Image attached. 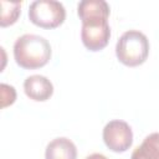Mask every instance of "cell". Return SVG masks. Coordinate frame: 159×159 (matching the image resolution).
<instances>
[{"label": "cell", "instance_id": "6da1fadb", "mask_svg": "<svg viewBox=\"0 0 159 159\" xmlns=\"http://www.w3.org/2000/svg\"><path fill=\"white\" fill-rule=\"evenodd\" d=\"M50 42L39 35L25 34L14 43V58L25 70H37L43 67L51 58Z\"/></svg>", "mask_w": 159, "mask_h": 159}, {"label": "cell", "instance_id": "7a4b0ae2", "mask_svg": "<svg viewBox=\"0 0 159 159\" xmlns=\"http://www.w3.org/2000/svg\"><path fill=\"white\" fill-rule=\"evenodd\" d=\"M116 55L119 62L128 67L139 66L148 58L149 41L147 36L138 30L125 31L117 41Z\"/></svg>", "mask_w": 159, "mask_h": 159}, {"label": "cell", "instance_id": "3957f363", "mask_svg": "<svg viewBox=\"0 0 159 159\" xmlns=\"http://www.w3.org/2000/svg\"><path fill=\"white\" fill-rule=\"evenodd\" d=\"M66 10L60 1L36 0L30 4V21L42 29H56L65 21Z\"/></svg>", "mask_w": 159, "mask_h": 159}, {"label": "cell", "instance_id": "277c9868", "mask_svg": "<svg viewBox=\"0 0 159 159\" xmlns=\"http://www.w3.org/2000/svg\"><path fill=\"white\" fill-rule=\"evenodd\" d=\"M103 142L108 149L116 153L128 150L133 143V133L129 124L124 120L114 119L103 128Z\"/></svg>", "mask_w": 159, "mask_h": 159}, {"label": "cell", "instance_id": "5b68a950", "mask_svg": "<svg viewBox=\"0 0 159 159\" xmlns=\"http://www.w3.org/2000/svg\"><path fill=\"white\" fill-rule=\"evenodd\" d=\"M111 37V27L108 20H89L82 22L81 39L84 47L89 51L103 50Z\"/></svg>", "mask_w": 159, "mask_h": 159}, {"label": "cell", "instance_id": "8992f818", "mask_svg": "<svg viewBox=\"0 0 159 159\" xmlns=\"http://www.w3.org/2000/svg\"><path fill=\"white\" fill-rule=\"evenodd\" d=\"M24 91L30 99L36 102H45L51 98L53 93V86L47 77L41 75H32L25 80Z\"/></svg>", "mask_w": 159, "mask_h": 159}, {"label": "cell", "instance_id": "52a82bcc", "mask_svg": "<svg viewBox=\"0 0 159 159\" xmlns=\"http://www.w3.org/2000/svg\"><path fill=\"white\" fill-rule=\"evenodd\" d=\"M82 22L89 20H108L109 5L103 0H82L77 6Z\"/></svg>", "mask_w": 159, "mask_h": 159}, {"label": "cell", "instance_id": "ba28073f", "mask_svg": "<svg viewBox=\"0 0 159 159\" xmlns=\"http://www.w3.org/2000/svg\"><path fill=\"white\" fill-rule=\"evenodd\" d=\"M45 159H77V148L68 138H55L46 147Z\"/></svg>", "mask_w": 159, "mask_h": 159}, {"label": "cell", "instance_id": "9c48e42d", "mask_svg": "<svg viewBox=\"0 0 159 159\" xmlns=\"http://www.w3.org/2000/svg\"><path fill=\"white\" fill-rule=\"evenodd\" d=\"M130 159H159V133H152L134 149Z\"/></svg>", "mask_w": 159, "mask_h": 159}, {"label": "cell", "instance_id": "30bf717a", "mask_svg": "<svg viewBox=\"0 0 159 159\" xmlns=\"http://www.w3.org/2000/svg\"><path fill=\"white\" fill-rule=\"evenodd\" d=\"M0 5H1V19H0L1 27H6L9 25L15 24L20 15V11H21L20 10L21 2H19V1L10 2V1L1 0Z\"/></svg>", "mask_w": 159, "mask_h": 159}, {"label": "cell", "instance_id": "8fae6325", "mask_svg": "<svg viewBox=\"0 0 159 159\" xmlns=\"http://www.w3.org/2000/svg\"><path fill=\"white\" fill-rule=\"evenodd\" d=\"M0 96H1V108H5L10 104H12L16 99V91L12 86H9L6 83L0 84Z\"/></svg>", "mask_w": 159, "mask_h": 159}, {"label": "cell", "instance_id": "7c38bea8", "mask_svg": "<svg viewBox=\"0 0 159 159\" xmlns=\"http://www.w3.org/2000/svg\"><path fill=\"white\" fill-rule=\"evenodd\" d=\"M86 159H108L107 157H104L103 154H99V153H93L91 155H88Z\"/></svg>", "mask_w": 159, "mask_h": 159}]
</instances>
